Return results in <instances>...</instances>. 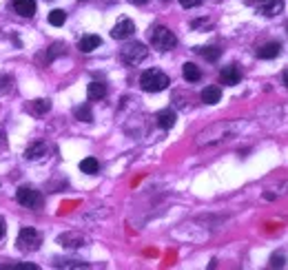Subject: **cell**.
Here are the masks:
<instances>
[{"label": "cell", "mask_w": 288, "mask_h": 270, "mask_svg": "<svg viewBox=\"0 0 288 270\" xmlns=\"http://www.w3.org/2000/svg\"><path fill=\"white\" fill-rule=\"evenodd\" d=\"M3 235H5V219L0 217V239H3Z\"/></svg>", "instance_id": "484cf974"}, {"label": "cell", "mask_w": 288, "mask_h": 270, "mask_svg": "<svg viewBox=\"0 0 288 270\" xmlns=\"http://www.w3.org/2000/svg\"><path fill=\"white\" fill-rule=\"evenodd\" d=\"M14 270H38L36 263H20V266H14Z\"/></svg>", "instance_id": "cb8c5ba5"}, {"label": "cell", "mask_w": 288, "mask_h": 270, "mask_svg": "<svg viewBox=\"0 0 288 270\" xmlns=\"http://www.w3.org/2000/svg\"><path fill=\"white\" fill-rule=\"evenodd\" d=\"M149 38H151V44L153 49H158V51H171V49L177 44V38L175 33L171 29H166V27H153L151 33H149Z\"/></svg>", "instance_id": "7a4b0ae2"}, {"label": "cell", "mask_w": 288, "mask_h": 270, "mask_svg": "<svg viewBox=\"0 0 288 270\" xmlns=\"http://www.w3.org/2000/svg\"><path fill=\"white\" fill-rule=\"evenodd\" d=\"M182 73H184V78H186L188 82H197L199 78H202V71H199V66L193 64V62H186L184 69H182Z\"/></svg>", "instance_id": "ac0fdd59"}, {"label": "cell", "mask_w": 288, "mask_h": 270, "mask_svg": "<svg viewBox=\"0 0 288 270\" xmlns=\"http://www.w3.org/2000/svg\"><path fill=\"white\" fill-rule=\"evenodd\" d=\"M31 111L36 115H44V113H49L51 111V100H44V98H40V100H33L31 102Z\"/></svg>", "instance_id": "e0dca14e"}, {"label": "cell", "mask_w": 288, "mask_h": 270, "mask_svg": "<svg viewBox=\"0 0 288 270\" xmlns=\"http://www.w3.org/2000/svg\"><path fill=\"white\" fill-rule=\"evenodd\" d=\"M133 33H135V25H133V20L122 18V20H118V25L113 27L111 36H113L115 40H126V38H131Z\"/></svg>", "instance_id": "8992f818"}, {"label": "cell", "mask_w": 288, "mask_h": 270, "mask_svg": "<svg viewBox=\"0 0 288 270\" xmlns=\"http://www.w3.org/2000/svg\"><path fill=\"white\" fill-rule=\"evenodd\" d=\"M74 115H76L80 122H91V120H93V113H91V109H89V104L76 106V109H74Z\"/></svg>", "instance_id": "44dd1931"}, {"label": "cell", "mask_w": 288, "mask_h": 270, "mask_svg": "<svg viewBox=\"0 0 288 270\" xmlns=\"http://www.w3.org/2000/svg\"><path fill=\"white\" fill-rule=\"evenodd\" d=\"M147 53H149V49L144 47L142 42H129L120 51V58H122V62H124V64L135 66V64H140L142 60L147 58Z\"/></svg>", "instance_id": "3957f363"}, {"label": "cell", "mask_w": 288, "mask_h": 270, "mask_svg": "<svg viewBox=\"0 0 288 270\" xmlns=\"http://www.w3.org/2000/svg\"><path fill=\"white\" fill-rule=\"evenodd\" d=\"M204 0H180V5L184 9H193V7H199V5H202Z\"/></svg>", "instance_id": "603a6c76"}, {"label": "cell", "mask_w": 288, "mask_h": 270, "mask_svg": "<svg viewBox=\"0 0 288 270\" xmlns=\"http://www.w3.org/2000/svg\"><path fill=\"white\" fill-rule=\"evenodd\" d=\"M279 51H281V44L279 42H266V44H262V47L257 49V58L270 60V58H277Z\"/></svg>", "instance_id": "30bf717a"}, {"label": "cell", "mask_w": 288, "mask_h": 270, "mask_svg": "<svg viewBox=\"0 0 288 270\" xmlns=\"http://www.w3.org/2000/svg\"><path fill=\"white\" fill-rule=\"evenodd\" d=\"M164 3H169V0H164Z\"/></svg>", "instance_id": "83f0119b"}, {"label": "cell", "mask_w": 288, "mask_h": 270, "mask_svg": "<svg viewBox=\"0 0 288 270\" xmlns=\"http://www.w3.org/2000/svg\"><path fill=\"white\" fill-rule=\"evenodd\" d=\"M87 93H89V100H102V98H107V84L104 82H91L89 84V89H87Z\"/></svg>", "instance_id": "9a60e30c"}, {"label": "cell", "mask_w": 288, "mask_h": 270, "mask_svg": "<svg viewBox=\"0 0 288 270\" xmlns=\"http://www.w3.org/2000/svg\"><path fill=\"white\" fill-rule=\"evenodd\" d=\"M49 22H51L53 27H62L66 22V11L64 9H53L49 11Z\"/></svg>", "instance_id": "ffe728a7"}, {"label": "cell", "mask_w": 288, "mask_h": 270, "mask_svg": "<svg viewBox=\"0 0 288 270\" xmlns=\"http://www.w3.org/2000/svg\"><path fill=\"white\" fill-rule=\"evenodd\" d=\"M199 53H202L204 58L208 60V62H215V60H220L222 49H220V47H204V49H199Z\"/></svg>", "instance_id": "7402d4cb"}, {"label": "cell", "mask_w": 288, "mask_h": 270, "mask_svg": "<svg viewBox=\"0 0 288 270\" xmlns=\"http://www.w3.org/2000/svg\"><path fill=\"white\" fill-rule=\"evenodd\" d=\"M158 124L160 128H164V131H169V128H173L175 126V120H177V115H175V111H171V109H164V111H160L158 113Z\"/></svg>", "instance_id": "8fae6325"}, {"label": "cell", "mask_w": 288, "mask_h": 270, "mask_svg": "<svg viewBox=\"0 0 288 270\" xmlns=\"http://www.w3.org/2000/svg\"><path fill=\"white\" fill-rule=\"evenodd\" d=\"M42 244V237L36 228H22L20 235H18V248L25 250V252H33L38 250Z\"/></svg>", "instance_id": "277c9868"}, {"label": "cell", "mask_w": 288, "mask_h": 270, "mask_svg": "<svg viewBox=\"0 0 288 270\" xmlns=\"http://www.w3.org/2000/svg\"><path fill=\"white\" fill-rule=\"evenodd\" d=\"M58 244L66 246V248H80V246L85 244V237H82V235H76V233H64L58 237Z\"/></svg>", "instance_id": "7c38bea8"}, {"label": "cell", "mask_w": 288, "mask_h": 270, "mask_svg": "<svg viewBox=\"0 0 288 270\" xmlns=\"http://www.w3.org/2000/svg\"><path fill=\"white\" fill-rule=\"evenodd\" d=\"M131 3H133V5H147L149 0H131Z\"/></svg>", "instance_id": "4316f807"}, {"label": "cell", "mask_w": 288, "mask_h": 270, "mask_svg": "<svg viewBox=\"0 0 288 270\" xmlns=\"http://www.w3.org/2000/svg\"><path fill=\"white\" fill-rule=\"evenodd\" d=\"M169 84H171L169 76L162 71L151 69V71H144L140 76V87H142V91H147V93H160V91H164Z\"/></svg>", "instance_id": "6da1fadb"}, {"label": "cell", "mask_w": 288, "mask_h": 270, "mask_svg": "<svg viewBox=\"0 0 288 270\" xmlns=\"http://www.w3.org/2000/svg\"><path fill=\"white\" fill-rule=\"evenodd\" d=\"M98 168H100V164H98L96 157H85V160L80 162V171L87 173V175H96Z\"/></svg>", "instance_id": "d6986e66"}, {"label": "cell", "mask_w": 288, "mask_h": 270, "mask_svg": "<svg viewBox=\"0 0 288 270\" xmlns=\"http://www.w3.org/2000/svg\"><path fill=\"white\" fill-rule=\"evenodd\" d=\"M270 266H279V268H281V266H284V257H281V255H279V257L273 255V259H270Z\"/></svg>", "instance_id": "d4e9b609"}, {"label": "cell", "mask_w": 288, "mask_h": 270, "mask_svg": "<svg viewBox=\"0 0 288 270\" xmlns=\"http://www.w3.org/2000/svg\"><path fill=\"white\" fill-rule=\"evenodd\" d=\"M253 5H257V9L264 16H277L281 9V0H251Z\"/></svg>", "instance_id": "ba28073f"}, {"label": "cell", "mask_w": 288, "mask_h": 270, "mask_svg": "<svg viewBox=\"0 0 288 270\" xmlns=\"http://www.w3.org/2000/svg\"><path fill=\"white\" fill-rule=\"evenodd\" d=\"M220 80H222V84H226V87H235V84L242 80L240 66H237V64L224 66V69H222V73H220Z\"/></svg>", "instance_id": "52a82bcc"}, {"label": "cell", "mask_w": 288, "mask_h": 270, "mask_svg": "<svg viewBox=\"0 0 288 270\" xmlns=\"http://www.w3.org/2000/svg\"><path fill=\"white\" fill-rule=\"evenodd\" d=\"M220 98H222V89L220 87H206L202 91V100L206 104H218Z\"/></svg>", "instance_id": "2e32d148"}, {"label": "cell", "mask_w": 288, "mask_h": 270, "mask_svg": "<svg viewBox=\"0 0 288 270\" xmlns=\"http://www.w3.org/2000/svg\"><path fill=\"white\" fill-rule=\"evenodd\" d=\"M14 9L22 18H31L36 14V0H14Z\"/></svg>", "instance_id": "9c48e42d"}, {"label": "cell", "mask_w": 288, "mask_h": 270, "mask_svg": "<svg viewBox=\"0 0 288 270\" xmlns=\"http://www.w3.org/2000/svg\"><path fill=\"white\" fill-rule=\"evenodd\" d=\"M42 155H47V144L44 142H33L27 146V151H25L27 160H40Z\"/></svg>", "instance_id": "5bb4252c"}, {"label": "cell", "mask_w": 288, "mask_h": 270, "mask_svg": "<svg viewBox=\"0 0 288 270\" xmlns=\"http://www.w3.org/2000/svg\"><path fill=\"white\" fill-rule=\"evenodd\" d=\"M16 199H18L20 206H27V208H40L42 206V195L38 193L36 188H29V186L18 188Z\"/></svg>", "instance_id": "5b68a950"}, {"label": "cell", "mask_w": 288, "mask_h": 270, "mask_svg": "<svg viewBox=\"0 0 288 270\" xmlns=\"http://www.w3.org/2000/svg\"><path fill=\"white\" fill-rule=\"evenodd\" d=\"M102 44V40H100V36H82V40L78 42V47H80V51L82 53H91V51H96V49Z\"/></svg>", "instance_id": "4fadbf2b"}]
</instances>
